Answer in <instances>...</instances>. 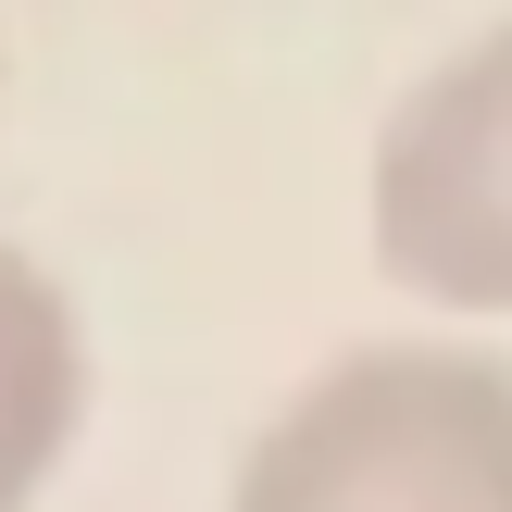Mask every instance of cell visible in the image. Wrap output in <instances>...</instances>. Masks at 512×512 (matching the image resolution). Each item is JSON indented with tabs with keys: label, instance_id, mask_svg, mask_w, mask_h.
<instances>
[{
	"label": "cell",
	"instance_id": "obj_1",
	"mask_svg": "<svg viewBox=\"0 0 512 512\" xmlns=\"http://www.w3.org/2000/svg\"><path fill=\"white\" fill-rule=\"evenodd\" d=\"M225 512H512V363L375 338L250 425Z\"/></svg>",
	"mask_w": 512,
	"mask_h": 512
},
{
	"label": "cell",
	"instance_id": "obj_2",
	"mask_svg": "<svg viewBox=\"0 0 512 512\" xmlns=\"http://www.w3.org/2000/svg\"><path fill=\"white\" fill-rule=\"evenodd\" d=\"M363 250L425 313L512 325V13L388 100L363 150Z\"/></svg>",
	"mask_w": 512,
	"mask_h": 512
},
{
	"label": "cell",
	"instance_id": "obj_3",
	"mask_svg": "<svg viewBox=\"0 0 512 512\" xmlns=\"http://www.w3.org/2000/svg\"><path fill=\"white\" fill-rule=\"evenodd\" d=\"M88 313L25 238H0V512H38L88 438Z\"/></svg>",
	"mask_w": 512,
	"mask_h": 512
}]
</instances>
